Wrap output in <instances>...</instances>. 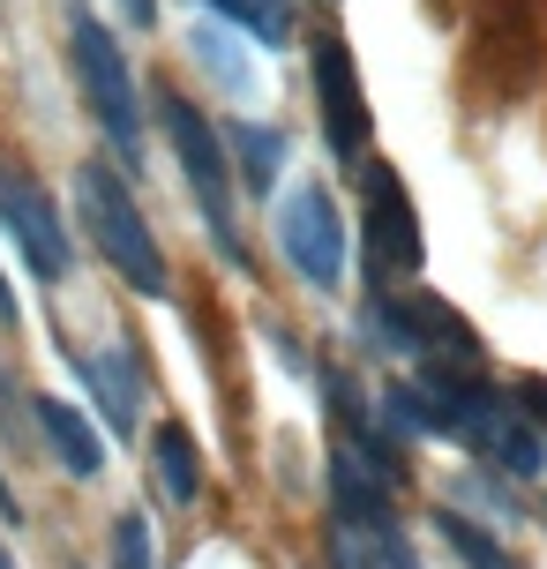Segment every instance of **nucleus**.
Masks as SVG:
<instances>
[{
  "label": "nucleus",
  "mask_w": 547,
  "mask_h": 569,
  "mask_svg": "<svg viewBox=\"0 0 547 569\" xmlns=\"http://www.w3.org/2000/svg\"><path fill=\"white\" fill-rule=\"evenodd\" d=\"M0 569H16V562H8V547H0Z\"/></svg>",
  "instance_id": "nucleus-19"
},
{
  "label": "nucleus",
  "mask_w": 547,
  "mask_h": 569,
  "mask_svg": "<svg viewBox=\"0 0 547 569\" xmlns=\"http://www.w3.org/2000/svg\"><path fill=\"white\" fill-rule=\"evenodd\" d=\"M278 248H286V262L316 292H330V284L346 278V218H338V196L316 188V180L292 188L286 210H278Z\"/></svg>",
  "instance_id": "nucleus-4"
},
{
  "label": "nucleus",
  "mask_w": 547,
  "mask_h": 569,
  "mask_svg": "<svg viewBox=\"0 0 547 569\" xmlns=\"http://www.w3.org/2000/svg\"><path fill=\"white\" fill-rule=\"evenodd\" d=\"M188 46H196V53L210 60V68H218V83H232V90H248V76H240V60L226 53V30H196V38H188Z\"/></svg>",
  "instance_id": "nucleus-14"
},
{
  "label": "nucleus",
  "mask_w": 547,
  "mask_h": 569,
  "mask_svg": "<svg viewBox=\"0 0 547 569\" xmlns=\"http://www.w3.org/2000/svg\"><path fill=\"white\" fill-rule=\"evenodd\" d=\"M316 106H322V128H330V150L338 158H360L368 106H360V76H352L346 38H316Z\"/></svg>",
  "instance_id": "nucleus-6"
},
{
  "label": "nucleus",
  "mask_w": 547,
  "mask_h": 569,
  "mask_svg": "<svg viewBox=\"0 0 547 569\" xmlns=\"http://www.w3.org/2000/svg\"><path fill=\"white\" fill-rule=\"evenodd\" d=\"M113 562L120 569H158V555H150V517L143 510H128L113 525Z\"/></svg>",
  "instance_id": "nucleus-13"
},
{
  "label": "nucleus",
  "mask_w": 547,
  "mask_h": 569,
  "mask_svg": "<svg viewBox=\"0 0 547 569\" xmlns=\"http://www.w3.org/2000/svg\"><path fill=\"white\" fill-rule=\"evenodd\" d=\"M68 60H76V83H83V98H90V113H98V128H106V142H113L120 158L136 166V158H143L136 83H128V60H120L113 30L98 23L83 0H68Z\"/></svg>",
  "instance_id": "nucleus-2"
},
{
  "label": "nucleus",
  "mask_w": 547,
  "mask_h": 569,
  "mask_svg": "<svg viewBox=\"0 0 547 569\" xmlns=\"http://www.w3.org/2000/svg\"><path fill=\"white\" fill-rule=\"evenodd\" d=\"M158 113H166L173 158H180V172H188V188H196V202H202V226H210V240H218V256L240 262V232H232V166H226L218 128H210V120H202V106H188L180 90H166V98H158Z\"/></svg>",
  "instance_id": "nucleus-3"
},
{
  "label": "nucleus",
  "mask_w": 547,
  "mask_h": 569,
  "mask_svg": "<svg viewBox=\"0 0 547 569\" xmlns=\"http://www.w3.org/2000/svg\"><path fill=\"white\" fill-rule=\"evenodd\" d=\"M150 450H158V472H166V495L173 502H196L202 495V457H196V442H188V427H158L150 435Z\"/></svg>",
  "instance_id": "nucleus-9"
},
{
  "label": "nucleus",
  "mask_w": 547,
  "mask_h": 569,
  "mask_svg": "<svg viewBox=\"0 0 547 569\" xmlns=\"http://www.w3.org/2000/svg\"><path fill=\"white\" fill-rule=\"evenodd\" d=\"M0 517H8V525H23V502H16V487L0 480Z\"/></svg>",
  "instance_id": "nucleus-18"
},
{
  "label": "nucleus",
  "mask_w": 547,
  "mask_h": 569,
  "mask_svg": "<svg viewBox=\"0 0 547 569\" xmlns=\"http://www.w3.org/2000/svg\"><path fill=\"white\" fill-rule=\"evenodd\" d=\"M120 8L136 16V30H150V23H158V0H120Z\"/></svg>",
  "instance_id": "nucleus-16"
},
{
  "label": "nucleus",
  "mask_w": 547,
  "mask_h": 569,
  "mask_svg": "<svg viewBox=\"0 0 547 569\" xmlns=\"http://www.w3.org/2000/svg\"><path fill=\"white\" fill-rule=\"evenodd\" d=\"M76 202H83V226H90V240H98V256L113 262L143 300H166V292H173L166 248H158V232L143 226V210H136V196H128V180H120L106 158H83V166H76Z\"/></svg>",
  "instance_id": "nucleus-1"
},
{
  "label": "nucleus",
  "mask_w": 547,
  "mask_h": 569,
  "mask_svg": "<svg viewBox=\"0 0 547 569\" xmlns=\"http://www.w3.org/2000/svg\"><path fill=\"white\" fill-rule=\"evenodd\" d=\"M0 322H23V300L8 292V278H0Z\"/></svg>",
  "instance_id": "nucleus-17"
},
{
  "label": "nucleus",
  "mask_w": 547,
  "mask_h": 569,
  "mask_svg": "<svg viewBox=\"0 0 547 569\" xmlns=\"http://www.w3.org/2000/svg\"><path fill=\"white\" fill-rule=\"evenodd\" d=\"M518 412L547 427V375H525V382H518Z\"/></svg>",
  "instance_id": "nucleus-15"
},
{
  "label": "nucleus",
  "mask_w": 547,
  "mask_h": 569,
  "mask_svg": "<svg viewBox=\"0 0 547 569\" xmlns=\"http://www.w3.org/2000/svg\"><path fill=\"white\" fill-rule=\"evenodd\" d=\"M202 8H218L226 23H240L256 46H286L292 38V0H202Z\"/></svg>",
  "instance_id": "nucleus-12"
},
{
  "label": "nucleus",
  "mask_w": 547,
  "mask_h": 569,
  "mask_svg": "<svg viewBox=\"0 0 547 569\" xmlns=\"http://www.w3.org/2000/svg\"><path fill=\"white\" fill-rule=\"evenodd\" d=\"M360 188H368V262L375 270H420V218H412L405 180L375 158V166H360Z\"/></svg>",
  "instance_id": "nucleus-5"
},
{
  "label": "nucleus",
  "mask_w": 547,
  "mask_h": 569,
  "mask_svg": "<svg viewBox=\"0 0 547 569\" xmlns=\"http://www.w3.org/2000/svg\"><path fill=\"white\" fill-rule=\"evenodd\" d=\"M232 158H240V180H248V188H270V180H278V158H286V136H278V128H256V120H240V128H232Z\"/></svg>",
  "instance_id": "nucleus-11"
},
{
  "label": "nucleus",
  "mask_w": 547,
  "mask_h": 569,
  "mask_svg": "<svg viewBox=\"0 0 547 569\" xmlns=\"http://www.w3.org/2000/svg\"><path fill=\"white\" fill-rule=\"evenodd\" d=\"M30 420L46 427L60 472H76V480H98V472H106V442H98V427H90L68 398H30Z\"/></svg>",
  "instance_id": "nucleus-8"
},
{
  "label": "nucleus",
  "mask_w": 547,
  "mask_h": 569,
  "mask_svg": "<svg viewBox=\"0 0 547 569\" xmlns=\"http://www.w3.org/2000/svg\"><path fill=\"white\" fill-rule=\"evenodd\" d=\"M435 532L450 540V555H458L465 569H525L518 555H510V547H503V540H488V532H480L473 517H458V510H442V517H435Z\"/></svg>",
  "instance_id": "nucleus-10"
},
{
  "label": "nucleus",
  "mask_w": 547,
  "mask_h": 569,
  "mask_svg": "<svg viewBox=\"0 0 547 569\" xmlns=\"http://www.w3.org/2000/svg\"><path fill=\"white\" fill-rule=\"evenodd\" d=\"M0 218L23 240V256L38 278H68V232H60V210L46 202L38 180H0Z\"/></svg>",
  "instance_id": "nucleus-7"
}]
</instances>
